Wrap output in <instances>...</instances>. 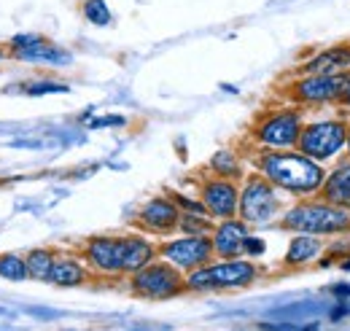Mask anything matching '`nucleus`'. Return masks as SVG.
<instances>
[{"label": "nucleus", "instance_id": "26", "mask_svg": "<svg viewBox=\"0 0 350 331\" xmlns=\"http://www.w3.org/2000/svg\"><path fill=\"white\" fill-rule=\"evenodd\" d=\"M318 326H297V323H262V331H315Z\"/></svg>", "mask_w": 350, "mask_h": 331}, {"label": "nucleus", "instance_id": "21", "mask_svg": "<svg viewBox=\"0 0 350 331\" xmlns=\"http://www.w3.org/2000/svg\"><path fill=\"white\" fill-rule=\"evenodd\" d=\"M0 278L3 280H14V283H22L27 278V261L19 259L16 253H3L0 256Z\"/></svg>", "mask_w": 350, "mask_h": 331}, {"label": "nucleus", "instance_id": "23", "mask_svg": "<svg viewBox=\"0 0 350 331\" xmlns=\"http://www.w3.org/2000/svg\"><path fill=\"white\" fill-rule=\"evenodd\" d=\"M178 226H180L186 235H208V232H211L208 213H180Z\"/></svg>", "mask_w": 350, "mask_h": 331}, {"label": "nucleus", "instance_id": "30", "mask_svg": "<svg viewBox=\"0 0 350 331\" xmlns=\"http://www.w3.org/2000/svg\"><path fill=\"white\" fill-rule=\"evenodd\" d=\"M3 57H5V49H3V46H0V62H3Z\"/></svg>", "mask_w": 350, "mask_h": 331}, {"label": "nucleus", "instance_id": "4", "mask_svg": "<svg viewBox=\"0 0 350 331\" xmlns=\"http://www.w3.org/2000/svg\"><path fill=\"white\" fill-rule=\"evenodd\" d=\"M348 143V124L337 122V119H326V122H315V124L302 127L297 148L299 154H305L315 162H326L332 157H337Z\"/></svg>", "mask_w": 350, "mask_h": 331}, {"label": "nucleus", "instance_id": "31", "mask_svg": "<svg viewBox=\"0 0 350 331\" xmlns=\"http://www.w3.org/2000/svg\"><path fill=\"white\" fill-rule=\"evenodd\" d=\"M345 146H348V154H350V127H348V143Z\"/></svg>", "mask_w": 350, "mask_h": 331}, {"label": "nucleus", "instance_id": "25", "mask_svg": "<svg viewBox=\"0 0 350 331\" xmlns=\"http://www.w3.org/2000/svg\"><path fill=\"white\" fill-rule=\"evenodd\" d=\"M70 86L65 83H57V81H36V83H25V94L30 97H41V94H57V92H68Z\"/></svg>", "mask_w": 350, "mask_h": 331}, {"label": "nucleus", "instance_id": "17", "mask_svg": "<svg viewBox=\"0 0 350 331\" xmlns=\"http://www.w3.org/2000/svg\"><path fill=\"white\" fill-rule=\"evenodd\" d=\"M157 248L146 240V237H137V235H127L124 237V272H137L143 269L146 264H151Z\"/></svg>", "mask_w": 350, "mask_h": 331}, {"label": "nucleus", "instance_id": "18", "mask_svg": "<svg viewBox=\"0 0 350 331\" xmlns=\"http://www.w3.org/2000/svg\"><path fill=\"white\" fill-rule=\"evenodd\" d=\"M321 248H323V243H321L318 235H299V237L291 240V246L286 250V264H288V267L310 264L312 259H318Z\"/></svg>", "mask_w": 350, "mask_h": 331}, {"label": "nucleus", "instance_id": "3", "mask_svg": "<svg viewBox=\"0 0 350 331\" xmlns=\"http://www.w3.org/2000/svg\"><path fill=\"white\" fill-rule=\"evenodd\" d=\"M259 269L251 261H240V259H229L221 264H205L200 269H191L186 289L191 291H229L251 286L256 280Z\"/></svg>", "mask_w": 350, "mask_h": 331}, {"label": "nucleus", "instance_id": "12", "mask_svg": "<svg viewBox=\"0 0 350 331\" xmlns=\"http://www.w3.org/2000/svg\"><path fill=\"white\" fill-rule=\"evenodd\" d=\"M202 205L208 210V215L226 221V218L237 215L240 191H237V186H234L232 181H224V178L208 181V183L202 186Z\"/></svg>", "mask_w": 350, "mask_h": 331}, {"label": "nucleus", "instance_id": "29", "mask_svg": "<svg viewBox=\"0 0 350 331\" xmlns=\"http://www.w3.org/2000/svg\"><path fill=\"white\" fill-rule=\"evenodd\" d=\"M342 103H345V105H350V86H348V92L342 94Z\"/></svg>", "mask_w": 350, "mask_h": 331}, {"label": "nucleus", "instance_id": "5", "mask_svg": "<svg viewBox=\"0 0 350 331\" xmlns=\"http://www.w3.org/2000/svg\"><path fill=\"white\" fill-rule=\"evenodd\" d=\"M183 289H186V283H183L178 267H173L170 261L146 264L132 278V291L146 299H170V296H178Z\"/></svg>", "mask_w": 350, "mask_h": 331}, {"label": "nucleus", "instance_id": "27", "mask_svg": "<svg viewBox=\"0 0 350 331\" xmlns=\"http://www.w3.org/2000/svg\"><path fill=\"white\" fill-rule=\"evenodd\" d=\"M245 253H248V256H262L264 243L259 237H248V240H245Z\"/></svg>", "mask_w": 350, "mask_h": 331}, {"label": "nucleus", "instance_id": "24", "mask_svg": "<svg viewBox=\"0 0 350 331\" xmlns=\"http://www.w3.org/2000/svg\"><path fill=\"white\" fill-rule=\"evenodd\" d=\"M81 11H84V19L92 25H100V27L111 25V8L105 5V0H84Z\"/></svg>", "mask_w": 350, "mask_h": 331}, {"label": "nucleus", "instance_id": "1", "mask_svg": "<svg viewBox=\"0 0 350 331\" xmlns=\"http://www.w3.org/2000/svg\"><path fill=\"white\" fill-rule=\"evenodd\" d=\"M259 170L272 186L286 189L291 194H312L326 181V172H323L321 162L310 159L305 154L269 151L259 159Z\"/></svg>", "mask_w": 350, "mask_h": 331}, {"label": "nucleus", "instance_id": "9", "mask_svg": "<svg viewBox=\"0 0 350 331\" xmlns=\"http://www.w3.org/2000/svg\"><path fill=\"white\" fill-rule=\"evenodd\" d=\"M302 114L299 111H278L269 114L262 124L256 127V140L269 148H291L299 140L302 132Z\"/></svg>", "mask_w": 350, "mask_h": 331}, {"label": "nucleus", "instance_id": "13", "mask_svg": "<svg viewBox=\"0 0 350 331\" xmlns=\"http://www.w3.org/2000/svg\"><path fill=\"white\" fill-rule=\"evenodd\" d=\"M137 221H140L148 232L165 235V232H173L175 226H178L180 210H178V205H175L173 200H167V197H154V200H148V202L143 205Z\"/></svg>", "mask_w": 350, "mask_h": 331}, {"label": "nucleus", "instance_id": "16", "mask_svg": "<svg viewBox=\"0 0 350 331\" xmlns=\"http://www.w3.org/2000/svg\"><path fill=\"white\" fill-rule=\"evenodd\" d=\"M318 191H321L323 202L350 210V162H342L337 170H332Z\"/></svg>", "mask_w": 350, "mask_h": 331}, {"label": "nucleus", "instance_id": "22", "mask_svg": "<svg viewBox=\"0 0 350 331\" xmlns=\"http://www.w3.org/2000/svg\"><path fill=\"white\" fill-rule=\"evenodd\" d=\"M211 170L221 175V178H240L243 172H240V162L234 159V154L232 151H216L213 154V159H211Z\"/></svg>", "mask_w": 350, "mask_h": 331}, {"label": "nucleus", "instance_id": "8", "mask_svg": "<svg viewBox=\"0 0 350 331\" xmlns=\"http://www.w3.org/2000/svg\"><path fill=\"white\" fill-rule=\"evenodd\" d=\"M8 54L19 62H30V65H54V68H62V65H70V54L65 49H59L57 43L46 41L41 36H16L11 46H8Z\"/></svg>", "mask_w": 350, "mask_h": 331}, {"label": "nucleus", "instance_id": "15", "mask_svg": "<svg viewBox=\"0 0 350 331\" xmlns=\"http://www.w3.org/2000/svg\"><path fill=\"white\" fill-rule=\"evenodd\" d=\"M350 68V46H332L321 54H315L312 59H307L302 65L307 76H334V73H345Z\"/></svg>", "mask_w": 350, "mask_h": 331}, {"label": "nucleus", "instance_id": "19", "mask_svg": "<svg viewBox=\"0 0 350 331\" xmlns=\"http://www.w3.org/2000/svg\"><path fill=\"white\" fill-rule=\"evenodd\" d=\"M84 280H87V269L76 259H68V256L54 259L49 283H54V286H81Z\"/></svg>", "mask_w": 350, "mask_h": 331}, {"label": "nucleus", "instance_id": "11", "mask_svg": "<svg viewBox=\"0 0 350 331\" xmlns=\"http://www.w3.org/2000/svg\"><path fill=\"white\" fill-rule=\"evenodd\" d=\"M84 256L100 272H124V237H92L84 246Z\"/></svg>", "mask_w": 350, "mask_h": 331}, {"label": "nucleus", "instance_id": "14", "mask_svg": "<svg viewBox=\"0 0 350 331\" xmlns=\"http://www.w3.org/2000/svg\"><path fill=\"white\" fill-rule=\"evenodd\" d=\"M248 226L245 221H234V218H226L221 221L213 232V253H219L224 259H237L240 253H245V240H248Z\"/></svg>", "mask_w": 350, "mask_h": 331}, {"label": "nucleus", "instance_id": "7", "mask_svg": "<svg viewBox=\"0 0 350 331\" xmlns=\"http://www.w3.org/2000/svg\"><path fill=\"white\" fill-rule=\"evenodd\" d=\"M159 256L178 269H200L211 261L213 243L205 235H186V237H178V240L159 246Z\"/></svg>", "mask_w": 350, "mask_h": 331}, {"label": "nucleus", "instance_id": "28", "mask_svg": "<svg viewBox=\"0 0 350 331\" xmlns=\"http://www.w3.org/2000/svg\"><path fill=\"white\" fill-rule=\"evenodd\" d=\"M105 124H124V119H119V116H108V119H100V122H92V127H105Z\"/></svg>", "mask_w": 350, "mask_h": 331}, {"label": "nucleus", "instance_id": "10", "mask_svg": "<svg viewBox=\"0 0 350 331\" xmlns=\"http://www.w3.org/2000/svg\"><path fill=\"white\" fill-rule=\"evenodd\" d=\"M350 86V73H334V76H305L294 83L291 97L299 103H329L342 100Z\"/></svg>", "mask_w": 350, "mask_h": 331}, {"label": "nucleus", "instance_id": "20", "mask_svg": "<svg viewBox=\"0 0 350 331\" xmlns=\"http://www.w3.org/2000/svg\"><path fill=\"white\" fill-rule=\"evenodd\" d=\"M54 253L46 248L30 250V256L25 259L27 261V275L36 278V280H46L49 283V275H51V267H54Z\"/></svg>", "mask_w": 350, "mask_h": 331}, {"label": "nucleus", "instance_id": "2", "mask_svg": "<svg viewBox=\"0 0 350 331\" xmlns=\"http://www.w3.org/2000/svg\"><path fill=\"white\" fill-rule=\"evenodd\" d=\"M280 226L299 235H318V237L342 235L350 229V213L345 207L329 205V202H302L283 215Z\"/></svg>", "mask_w": 350, "mask_h": 331}, {"label": "nucleus", "instance_id": "6", "mask_svg": "<svg viewBox=\"0 0 350 331\" xmlns=\"http://www.w3.org/2000/svg\"><path fill=\"white\" fill-rule=\"evenodd\" d=\"M237 213L243 215L245 224H267V221H272V215L278 213L275 186L264 175L248 178L245 189L240 191V207H237Z\"/></svg>", "mask_w": 350, "mask_h": 331}]
</instances>
